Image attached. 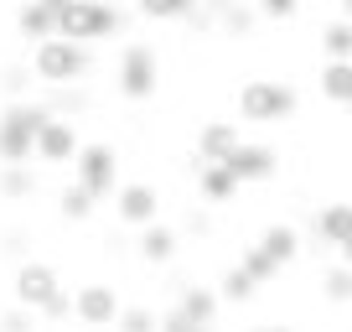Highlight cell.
Here are the masks:
<instances>
[{
  "mask_svg": "<svg viewBox=\"0 0 352 332\" xmlns=\"http://www.w3.org/2000/svg\"><path fill=\"white\" fill-rule=\"evenodd\" d=\"M32 78L47 83V89H67L88 73V47L67 42V37H47V42H32Z\"/></svg>",
  "mask_w": 352,
  "mask_h": 332,
  "instance_id": "obj_1",
  "label": "cell"
},
{
  "mask_svg": "<svg viewBox=\"0 0 352 332\" xmlns=\"http://www.w3.org/2000/svg\"><path fill=\"white\" fill-rule=\"evenodd\" d=\"M52 120V114L42 110V104H6L0 110V166H26L32 161V145H36V130Z\"/></svg>",
  "mask_w": 352,
  "mask_h": 332,
  "instance_id": "obj_2",
  "label": "cell"
},
{
  "mask_svg": "<svg viewBox=\"0 0 352 332\" xmlns=\"http://www.w3.org/2000/svg\"><path fill=\"white\" fill-rule=\"evenodd\" d=\"M124 26V16L114 11L109 0H67L63 11H57V37H67V42H104V37H114Z\"/></svg>",
  "mask_w": 352,
  "mask_h": 332,
  "instance_id": "obj_3",
  "label": "cell"
},
{
  "mask_svg": "<svg viewBox=\"0 0 352 332\" xmlns=\"http://www.w3.org/2000/svg\"><path fill=\"white\" fill-rule=\"evenodd\" d=\"M296 89L290 83H275V78H249L239 89V120L249 125H275V120H290L296 114Z\"/></svg>",
  "mask_w": 352,
  "mask_h": 332,
  "instance_id": "obj_4",
  "label": "cell"
},
{
  "mask_svg": "<svg viewBox=\"0 0 352 332\" xmlns=\"http://www.w3.org/2000/svg\"><path fill=\"white\" fill-rule=\"evenodd\" d=\"M114 83H120L124 99H151L155 83H161V57H155V47H145V42H124L120 68H114Z\"/></svg>",
  "mask_w": 352,
  "mask_h": 332,
  "instance_id": "obj_5",
  "label": "cell"
},
{
  "mask_svg": "<svg viewBox=\"0 0 352 332\" xmlns=\"http://www.w3.org/2000/svg\"><path fill=\"white\" fill-rule=\"evenodd\" d=\"M73 182L88 192V198L99 203V198H109L114 187H120V161H114V151L109 145H78V156H73Z\"/></svg>",
  "mask_w": 352,
  "mask_h": 332,
  "instance_id": "obj_6",
  "label": "cell"
},
{
  "mask_svg": "<svg viewBox=\"0 0 352 332\" xmlns=\"http://www.w3.org/2000/svg\"><path fill=\"white\" fill-rule=\"evenodd\" d=\"M78 145H83V141H78V125H73V120H57V114H52V120L36 130L32 156H36L42 166H63V161H73V156H78Z\"/></svg>",
  "mask_w": 352,
  "mask_h": 332,
  "instance_id": "obj_7",
  "label": "cell"
},
{
  "mask_svg": "<svg viewBox=\"0 0 352 332\" xmlns=\"http://www.w3.org/2000/svg\"><path fill=\"white\" fill-rule=\"evenodd\" d=\"M57 296H63V286H57L52 265H26L21 276H16V301H21L26 311H47Z\"/></svg>",
  "mask_w": 352,
  "mask_h": 332,
  "instance_id": "obj_8",
  "label": "cell"
},
{
  "mask_svg": "<svg viewBox=\"0 0 352 332\" xmlns=\"http://www.w3.org/2000/svg\"><path fill=\"white\" fill-rule=\"evenodd\" d=\"M223 166H228L239 182H270L275 166H280V156L270 151V145H259V141H239V151H233Z\"/></svg>",
  "mask_w": 352,
  "mask_h": 332,
  "instance_id": "obj_9",
  "label": "cell"
},
{
  "mask_svg": "<svg viewBox=\"0 0 352 332\" xmlns=\"http://www.w3.org/2000/svg\"><path fill=\"white\" fill-rule=\"evenodd\" d=\"M155 208H161V198H155L151 182H124V187H114V213H120L124 223H155Z\"/></svg>",
  "mask_w": 352,
  "mask_h": 332,
  "instance_id": "obj_10",
  "label": "cell"
},
{
  "mask_svg": "<svg viewBox=\"0 0 352 332\" xmlns=\"http://www.w3.org/2000/svg\"><path fill=\"white\" fill-rule=\"evenodd\" d=\"M73 317L83 322V327H109V322L120 317V296H114L109 286H83L73 296Z\"/></svg>",
  "mask_w": 352,
  "mask_h": 332,
  "instance_id": "obj_11",
  "label": "cell"
},
{
  "mask_svg": "<svg viewBox=\"0 0 352 332\" xmlns=\"http://www.w3.org/2000/svg\"><path fill=\"white\" fill-rule=\"evenodd\" d=\"M239 125H228V120H208L197 130V161L202 166H218V161H228L233 151H239Z\"/></svg>",
  "mask_w": 352,
  "mask_h": 332,
  "instance_id": "obj_12",
  "label": "cell"
},
{
  "mask_svg": "<svg viewBox=\"0 0 352 332\" xmlns=\"http://www.w3.org/2000/svg\"><path fill=\"white\" fill-rule=\"evenodd\" d=\"M16 32H21L26 42L57 37V6H47V0H21V6H16Z\"/></svg>",
  "mask_w": 352,
  "mask_h": 332,
  "instance_id": "obj_13",
  "label": "cell"
},
{
  "mask_svg": "<svg viewBox=\"0 0 352 332\" xmlns=\"http://www.w3.org/2000/svg\"><path fill=\"white\" fill-rule=\"evenodd\" d=\"M316 239L331 244V249H342L352 239V203H331V208L316 213Z\"/></svg>",
  "mask_w": 352,
  "mask_h": 332,
  "instance_id": "obj_14",
  "label": "cell"
},
{
  "mask_svg": "<svg viewBox=\"0 0 352 332\" xmlns=\"http://www.w3.org/2000/svg\"><path fill=\"white\" fill-rule=\"evenodd\" d=\"M239 187H243V182L233 177V172H228L223 161H218V166H197V192H202L208 203H228Z\"/></svg>",
  "mask_w": 352,
  "mask_h": 332,
  "instance_id": "obj_15",
  "label": "cell"
},
{
  "mask_svg": "<svg viewBox=\"0 0 352 332\" xmlns=\"http://www.w3.org/2000/svg\"><path fill=\"white\" fill-rule=\"evenodd\" d=\"M259 249L275 260V265H290V260L300 255V234L290 229V223H270V229H264V239H259Z\"/></svg>",
  "mask_w": 352,
  "mask_h": 332,
  "instance_id": "obj_16",
  "label": "cell"
},
{
  "mask_svg": "<svg viewBox=\"0 0 352 332\" xmlns=\"http://www.w3.org/2000/svg\"><path fill=\"white\" fill-rule=\"evenodd\" d=\"M321 99L352 104V63H321Z\"/></svg>",
  "mask_w": 352,
  "mask_h": 332,
  "instance_id": "obj_17",
  "label": "cell"
},
{
  "mask_svg": "<svg viewBox=\"0 0 352 332\" xmlns=\"http://www.w3.org/2000/svg\"><path fill=\"white\" fill-rule=\"evenodd\" d=\"M321 52H327V63H352V21H327L321 26Z\"/></svg>",
  "mask_w": 352,
  "mask_h": 332,
  "instance_id": "obj_18",
  "label": "cell"
},
{
  "mask_svg": "<svg viewBox=\"0 0 352 332\" xmlns=\"http://www.w3.org/2000/svg\"><path fill=\"white\" fill-rule=\"evenodd\" d=\"M140 255L155 260V265H161V260H171V255H176V234L166 229V223H145V234H140Z\"/></svg>",
  "mask_w": 352,
  "mask_h": 332,
  "instance_id": "obj_19",
  "label": "cell"
},
{
  "mask_svg": "<svg viewBox=\"0 0 352 332\" xmlns=\"http://www.w3.org/2000/svg\"><path fill=\"white\" fill-rule=\"evenodd\" d=\"M182 317L192 322V327H212V317H218V296H212V291H187V296H182Z\"/></svg>",
  "mask_w": 352,
  "mask_h": 332,
  "instance_id": "obj_20",
  "label": "cell"
},
{
  "mask_svg": "<svg viewBox=\"0 0 352 332\" xmlns=\"http://www.w3.org/2000/svg\"><path fill=\"white\" fill-rule=\"evenodd\" d=\"M197 11V0H140V16L151 21H187Z\"/></svg>",
  "mask_w": 352,
  "mask_h": 332,
  "instance_id": "obj_21",
  "label": "cell"
},
{
  "mask_svg": "<svg viewBox=\"0 0 352 332\" xmlns=\"http://www.w3.org/2000/svg\"><path fill=\"white\" fill-rule=\"evenodd\" d=\"M321 291H327V301H352V265H327Z\"/></svg>",
  "mask_w": 352,
  "mask_h": 332,
  "instance_id": "obj_22",
  "label": "cell"
},
{
  "mask_svg": "<svg viewBox=\"0 0 352 332\" xmlns=\"http://www.w3.org/2000/svg\"><path fill=\"white\" fill-rule=\"evenodd\" d=\"M36 187L32 166H0V198H26Z\"/></svg>",
  "mask_w": 352,
  "mask_h": 332,
  "instance_id": "obj_23",
  "label": "cell"
},
{
  "mask_svg": "<svg viewBox=\"0 0 352 332\" xmlns=\"http://www.w3.org/2000/svg\"><path fill=\"white\" fill-rule=\"evenodd\" d=\"M218 21H223V32H233V37H249L254 32V21H259V11H249V6H223L218 11Z\"/></svg>",
  "mask_w": 352,
  "mask_h": 332,
  "instance_id": "obj_24",
  "label": "cell"
},
{
  "mask_svg": "<svg viewBox=\"0 0 352 332\" xmlns=\"http://www.w3.org/2000/svg\"><path fill=\"white\" fill-rule=\"evenodd\" d=\"M300 6L306 0H254V11H259V21H296Z\"/></svg>",
  "mask_w": 352,
  "mask_h": 332,
  "instance_id": "obj_25",
  "label": "cell"
},
{
  "mask_svg": "<svg viewBox=\"0 0 352 332\" xmlns=\"http://www.w3.org/2000/svg\"><path fill=\"white\" fill-rule=\"evenodd\" d=\"M254 286H259V280H254L243 265H233L228 276H223V296H228V301H249V296H254Z\"/></svg>",
  "mask_w": 352,
  "mask_h": 332,
  "instance_id": "obj_26",
  "label": "cell"
},
{
  "mask_svg": "<svg viewBox=\"0 0 352 332\" xmlns=\"http://www.w3.org/2000/svg\"><path fill=\"white\" fill-rule=\"evenodd\" d=\"M239 265L249 270L254 280H275V276H280V265H275V260H270V255H264L259 244H254V249H243V260H239Z\"/></svg>",
  "mask_w": 352,
  "mask_h": 332,
  "instance_id": "obj_27",
  "label": "cell"
},
{
  "mask_svg": "<svg viewBox=\"0 0 352 332\" xmlns=\"http://www.w3.org/2000/svg\"><path fill=\"white\" fill-rule=\"evenodd\" d=\"M63 213H67V218H88V213H94V198H88V192L73 182V187L63 192Z\"/></svg>",
  "mask_w": 352,
  "mask_h": 332,
  "instance_id": "obj_28",
  "label": "cell"
},
{
  "mask_svg": "<svg viewBox=\"0 0 352 332\" xmlns=\"http://www.w3.org/2000/svg\"><path fill=\"white\" fill-rule=\"evenodd\" d=\"M124 332H151V311H124Z\"/></svg>",
  "mask_w": 352,
  "mask_h": 332,
  "instance_id": "obj_29",
  "label": "cell"
},
{
  "mask_svg": "<svg viewBox=\"0 0 352 332\" xmlns=\"http://www.w3.org/2000/svg\"><path fill=\"white\" fill-rule=\"evenodd\" d=\"M26 78H32V68H6V89L21 94V89H26Z\"/></svg>",
  "mask_w": 352,
  "mask_h": 332,
  "instance_id": "obj_30",
  "label": "cell"
},
{
  "mask_svg": "<svg viewBox=\"0 0 352 332\" xmlns=\"http://www.w3.org/2000/svg\"><path fill=\"white\" fill-rule=\"evenodd\" d=\"M32 327V317H26V307L21 311H11V317H6V332H26Z\"/></svg>",
  "mask_w": 352,
  "mask_h": 332,
  "instance_id": "obj_31",
  "label": "cell"
},
{
  "mask_svg": "<svg viewBox=\"0 0 352 332\" xmlns=\"http://www.w3.org/2000/svg\"><path fill=\"white\" fill-rule=\"evenodd\" d=\"M166 332H208V327H192L187 317H171V322H166Z\"/></svg>",
  "mask_w": 352,
  "mask_h": 332,
  "instance_id": "obj_32",
  "label": "cell"
},
{
  "mask_svg": "<svg viewBox=\"0 0 352 332\" xmlns=\"http://www.w3.org/2000/svg\"><path fill=\"white\" fill-rule=\"evenodd\" d=\"M337 11H342V21H352V0H337Z\"/></svg>",
  "mask_w": 352,
  "mask_h": 332,
  "instance_id": "obj_33",
  "label": "cell"
},
{
  "mask_svg": "<svg viewBox=\"0 0 352 332\" xmlns=\"http://www.w3.org/2000/svg\"><path fill=\"white\" fill-rule=\"evenodd\" d=\"M342 265H352V239H347V244H342Z\"/></svg>",
  "mask_w": 352,
  "mask_h": 332,
  "instance_id": "obj_34",
  "label": "cell"
},
{
  "mask_svg": "<svg viewBox=\"0 0 352 332\" xmlns=\"http://www.w3.org/2000/svg\"><path fill=\"white\" fill-rule=\"evenodd\" d=\"M259 332H290V327H259Z\"/></svg>",
  "mask_w": 352,
  "mask_h": 332,
  "instance_id": "obj_35",
  "label": "cell"
},
{
  "mask_svg": "<svg viewBox=\"0 0 352 332\" xmlns=\"http://www.w3.org/2000/svg\"><path fill=\"white\" fill-rule=\"evenodd\" d=\"M16 6H21V0H16Z\"/></svg>",
  "mask_w": 352,
  "mask_h": 332,
  "instance_id": "obj_36",
  "label": "cell"
},
{
  "mask_svg": "<svg viewBox=\"0 0 352 332\" xmlns=\"http://www.w3.org/2000/svg\"><path fill=\"white\" fill-rule=\"evenodd\" d=\"M347 110H352V104H347Z\"/></svg>",
  "mask_w": 352,
  "mask_h": 332,
  "instance_id": "obj_37",
  "label": "cell"
}]
</instances>
